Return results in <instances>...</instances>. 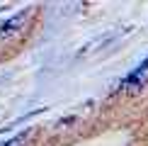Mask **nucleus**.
<instances>
[{
  "instance_id": "1",
  "label": "nucleus",
  "mask_w": 148,
  "mask_h": 146,
  "mask_svg": "<svg viewBox=\"0 0 148 146\" xmlns=\"http://www.w3.org/2000/svg\"><path fill=\"white\" fill-rule=\"evenodd\" d=\"M24 20H27V12H17L15 17H10L8 22H3L0 24V39H8V36L12 34H17L20 29H24Z\"/></svg>"
},
{
  "instance_id": "2",
  "label": "nucleus",
  "mask_w": 148,
  "mask_h": 146,
  "mask_svg": "<svg viewBox=\"0 0 148 146\" xmlns=\"http://www.w3.org/2000/svg\"><path fill=\"white\" fill-rule=\"evenodd\" d=\"M146 78H148V59H146L134 73H129V78L124 81V85H129V88H141V83H143Z\"/></svg>"
},
{
  "instance_id": "3",
  "label": "nucleus",
  "mask_w": 148,
  "mask_h": 146,
  "mask_svg": "<svg viewBox=\"0 0 148 146\" xmlns=\"http://www.w3.org/2000/svg\"><path fill=\"white\" fill-rule=\"evenodd\" d=\"M3 146H27V134H20V136H15L12 141L3 144Z\"/></svg>"
}]
</instances>
